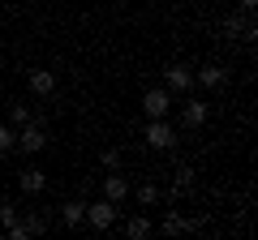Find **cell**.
Masks as SVG:
<instances>
[{
    "label": "cell",
    "mask_w": 258,
    "mask_h": 240,
    "mask_svg": "<svg viewBox=\"0 0 258 240\" xmlns=\"http://www.w3.org/2000/svg\"><path fill=\"white\" fill-rule=\"evenodd\" d=\"M142 111H147V120H164L168 111H172V90H164V86L147 90L142 94Z\"/></svg>",
    "instance_id": "cell-1"
},
{
    "label": "cell",
    "mask_w": 258,
    "mask_h": 240,
    "mask_svg": "<svg viewBox=\"0 0 258 240\" xmlns=\"http://www.w3.org/2000/svg\"><path fill=\"white\" fill-rule=\"evenodd\" d=\"M116 202H108V197H99V202H91V206H86V223H91V227L95 231H108L112 227V223H116Z\"/></svg>",
    "instance_id": "cell-2"
},
{
    "label": "cell",
    "mask_w": 258,
    "mask_h": 240,
    "mask_svg": "<svg viewBox=\"0 0 258 240\" xmlns=\"http://www.w3.org/2000/svg\"><path fill=\"white\" fill-rule=\"evenodd\" d=\"M147 146H155V150H172V146H176V129L168 125V116L147 125Z\"/></svg>",
    "instance_id": "cell-3"
},
{
    "label": "cell",
    "mask_w": 258,
    "mask_h": 240,
    "mask_svg": "<svg viewBox=\"0 0 258 240\" xmlns=\"http://www.w3.org/2000/svg\"><path fill=\"white\" fill-rule=\"evenodd\" d=\"M18 146L26 150V155H39V150L47 146V133L39 129L35 120H26V125H22V129H18Z\"/></svg>",
    "instance_id": "cell-4"
},
{
    "label": "cell",
    "mask_w": 258,
    "mask_h": 240,
    "mask_svg": "<svg viewBox=\"0 0 258 240\" xmlns=\"http://www.w3.org/2000/svg\"><path fill=\"white\" fill-rule=\"evenodd\" d=\"M168 90L172 94H189L194 90V69L189 65H168Z\"/></svg>",
    "instance_id": "cell-5"
},
{
    "label": "cell",
    "mask_w": 258,
    "mask_h": 240,
    "mask_svg": "<svg viewBox=\"0 0 258 240\" xmlns=\"http://www.w3.org/2000/svg\"><path fill=\"white\" fill-rule=\"evenodd\" d=\"M207 116H211V107H207L203 99H189V103L181 107V125H185V129H203Z\"/></svg>",
    "instance_id": "cell-6"
},
{
    "label": "cell",
    "mask_w": 258,
    "mask_h": 240,
    "mask_svg": "<svg viewBox=\"0 0 258 240\" xmlns=\"http://www.w3.org/2000/svg\"><path fill=\"white\" fill-rule=\"evenodd\" d=\"M103 197H108V202H116V206L129 197V180L116 172V167H112V176H103Z\"/></svg>",
    "instance_id": "cell-7"
},
{
    "label": "cell",
    "mask_w": 258,
    "mask_h": 240,
    "mask_svg": "<svg viewBox=\"0 0 258 240\" xmlns=\"http://www.w3.org/2000/svg\"><path fill=\"white\" fill-rule=\"evenodd\" d=\"M224 77H228V69L224 65H203L198 69V77H194V86H207V90H220Z\"/></svg>",
    "instance_id": "cell-8"
},
{
    "label": "cell",
    "mask_w": 258,
    "mask_h": 240,
    "mask_svg": "<svg viewBox=\"0 0 258 240\" xmlns=\"http://www.w3.org/2000/svg\"><path fill=\"white\" fill-rule=\"evenodd\" d=\"M26 86H30L35 94H52V90H56V77L47 73V69H30V73H26Z\"/></svg>",
    "instance_id": "cell-9"
},
{
    "label": "cell",
    "mask_w": 258,
    "mask_h": 240,
    "mask_svg": "<svg viewBox=\"0 0 258 240\" xmlns=\"http://www.w3.org/2000/svg\"><path fill=\"white\" fill-rule=\"evenodd\" d=\"M43 185H47V176L39 172V167H26V172H22V180H18V189H22V193H39Z\"/></svg>",
    "instance_id": "cell-10"
},
{
    "label": "cell",
    "mask_w": 258,
    "mask_h": 240,
    "mask_svg": "<svg viewBox=\"0 0 258 240\" xmlns=\"http://www.w3.org/2000/svg\"><path fill=\"white\" fill-rule=\"evenodd\" d=\"M60 219H64V227L86 223V202H64V206H60Z\"/></svg>",
    "instance_id": "cell-11"
},
{
    "label": "cell",
    "mask_w": 258,
    "mask_h": 240,
    "mask_svg": "<svg viewBox=\"0 0 258 240\" xmlns=\"http://www.w3.org/2000/svg\"><path fill=\"white\" fill-rule=\"evenodd\" d=\"M125 236L129 240H147L151 236V219H147V214H134V219L125 223Z\"/></svg>",
    "instance_id": "cell-12"
},
{
    "label": "cell",
    "mask_w": 258,
    "mask_h": 240,
    "mask_svg": "<svg viewBox=\"0 0 258 240\" xmlns=\"http://www.w3.org/2000/svg\"><path fill=\"white\" fill-rule=\"evenodd\" d=\"M164 231H168V236H176V231H185V219H181L176 210H168V214H164Z\"/></svg>",
    "instance_id": "cell-13"
},
{
    "label": "cell",
    "mask_w": 258,
    "mask_h": 240,
    "mask_svg": "<svg viewBox=\"0 0 258 240\" xmlns=\"http://www.w3.org/2000/svg\"><path fill=\"white\" fill-rule=\"evenodd\" d=\"M155 202H159V189L155 185H142L138 189V206H155Z\"/></svg>",
    "instance_id": "cell-14"
},
{
    "label": "cell",
    "mask_w": 258,
    "mask_h": 240,
    "mask_svg": "<svg viewBox=\"0 0 258 240\" xmlns=\"http://www.w3.org/2000/svg\"><path fill=\"white\" fill-rule=\"evenodd\" d=\"M18 146V133L9 129V125H0V155H5V150H13Z\"/></svg>",
    "instance_id": "cell-15"
},
{
    "label": "cell",
    "mask_w": 258,
    "mask_h": 240,
    "mask_svg": "<svg viewBox=\"0 0 258 240\" xmlns=\"http://www.w3.org/2000/svg\"><path fill=\"white\" fill-rule=\"evenodd\" d=\"M189 185H194V167L181 163V167H176V189H189Z\"/></svg>",
    "instance_id": "cell-16"
},
{
    "label": "cell",
    "mask_w": 258,
    "mask_h": 240,
    "mask_svg": "<svg viewBox=\"0 0 258 240\" xmlns=\"http://www.w3.org/2000/svg\"><path fill=\"white\" fill-rule=\"evenodd\" d=\"M9 120H13V129H22V125H26V120H30V111H26V107H22V103H18V107L9 111Z\"/></svg>",
    "instance_id": "cell-17"
},
{
    "label": "cell",
    "mask_w": 258,
    "mask_h": 240,
    "mask_svg": "<svg viewBox=\"0 0 258 240\" xmlns=\"http://www.w3.org/2000/svg\"><path fill=\"white\" fill-rule=\"evenodd\" d=\"M30 236V231H26V223H22V219H13L9 223V240H26Z\"/></svg>",
    "instance_id": "cell-18"
},
{
    "label": "cell",
    "mask_w": 258,
    "mask_h": 240,
    "mask_svg": "<svg viewBox=\"0 0 258 240\" xmlns=\"http://www.w3.org/2000/svg\"><path fill=\"white\" fill-rule=\"evenodd\" d=\"M224 30H228V35H232V39H237V35H241V30H245V26H241V18H228V22H224Z\"/></svg>",
    "instance_id": "cell-19"
},
{
    "label": "cell",
    "mask_w": 258,
    "mask_h": 240,
    "mask_svg": "<svg viewBox=\"0 0 258 240\" xmlns=\"http://www.w3.org/2000/svg\"><path fill=\"white\" fill-rule=\"evenodd\" d=\"M120 163V155H116V150H103V167H108V172H112V167H116Z\"/></svg>",
    "instance_id": "cell-20"
},
{
    "label": "cell",
    "mask_w": 258,
    "mask_h": 240,
    "mask_svg": "<svg viewBox=\"0 0 258 240\" xmlns=\"http://www.w3.org/2000/svg\"><path fill=\"white\" fill-rule=\"evenodd\" d=\"M254 5H258V0H241V9H245V13H249V9H254Z\"/></svg>",
    "instance_id": "cell-21"
}]
</instances>
